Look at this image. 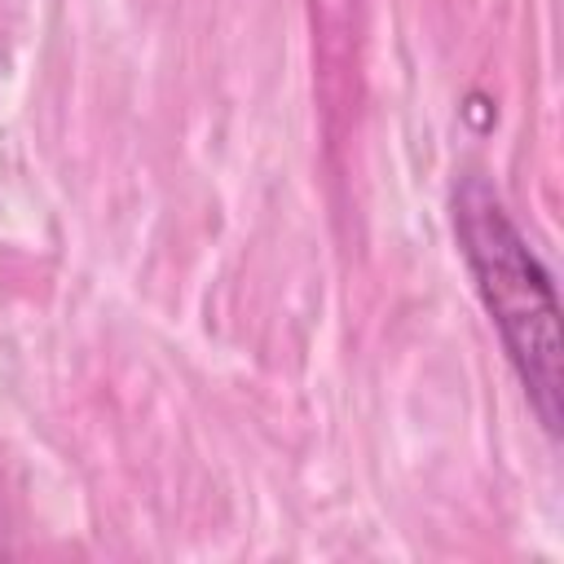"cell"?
<instances>
[{"label": "cell", "mask_w": 564, "mask_h": 564, "mask_svg": "<svg viewBox=\"0 0 564 564\" xmlns=\"http://www.w3.org/2000/svg\"><path fill=\"white\" fill-rule=\"evenodd\" d=\"M449 212H454V238L463 247L480 304L498 326L507 361L516 366V379L538 423L555 436L564 375H560V313H555L551 278L533 256V247L524 242V234L516 229V220L507 216L502 198L476 172L458 176Z\"/></svg>", "instance_id": "1"}]
</instances>
